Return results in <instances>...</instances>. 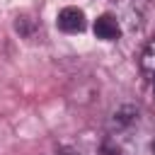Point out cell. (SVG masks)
<instances>
[{"instance_id":"1","label":"cell","mask_w":155,"mask_h":155,"mask_svg":"<svg viewBox=\"0 0 155 155\" xmlns=\"http://www.w3.org/2000/svg\"><path fill=\"white\" fill-rule=\"evenodd\" d=\"M56 24L65 34H78V31L85 29L87 22H85V12L80 7H63L58 12V17H56Z\"/></svg>"},{"instance_id":"2","label":"cell","mask_w":155,"mask_h":155,"mask_svg":"<svg viewBox=\"0 0 155 155\" xmlns=\"http://www.w3.org/2000/svg\"><path fill=\"white\" fill-rule=\"evenodd\" d=\"M92 29H94V36L102 39V41H116L119 34H121V24H119L116 15H111V12L99 15L94 19V27Z\"/></svg>"},{"instance_id":"3","label":"cell","mask_w":155,"mask_h":155,"mask_svg":"<svg viewBox=\"0 0 155 155\" xmlns=\"http://www.w3.org/2000/svg\"><path fill=\"white\" fill-rule=\"evenodd\" d=\"M15 31H17L19 36H24V39H34L36 31H39V24H36V19H31V17H27V15H19V17L15 19Z\"/></svg>"},{"instance_id":"4","label":"cell","mask_w":155,"mask_h":155,"mask_svg":"<svg viewBox=\"0 0 155 155\" xmlns=\"http://www.w3.org/2000/svg\"><path fill=\"white\" fill-rule=\"evenodd\" d=\"M140 70H143L148 78L155 75V39H150V41L145 44L143 53H140Z\"/></svg>"},{"instance_id":"5","label":"cell","mask_w":155,"mask_h":155,"mask_svg":"<svg viewBox=\"0 0 155 155\" xmlns=\"http://www.w3.org/2000/svg\"><path fill=\"white\" fill-rule=\"evenodd\" d=\"M56 155H82V153H80L78 148H73V145H61Z\"/></svg>"},{"instance_id":"6","label":"cell","mask_w":155,"mask_h":155,"mask_svg":"<svg viewBox=\"0 0 155 155\" xmlns=\"http://www.w3.org/2000/svg\"><path fill=\"white\" fill-rule=\"evenodd\" d=\"M150 80H153V92H155V75H153V78H150Z\"/></svg>"},{"instance_id":"7","label":"cell","mask_w":155,"mask_h":155,"mask_svg":"<svg viewBox=\"0 0 155 155\" xmlns=\"http://www.w3.org/2000/svg\"><path fill=\"white\" fill-rule=\"evenodd\" d=\"M153 153H155V140H153Z\"/></svg>"}]
</instances>
